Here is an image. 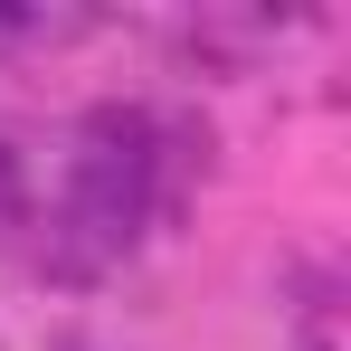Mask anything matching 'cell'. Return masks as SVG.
Wrapping results in <instances>:
<instances>
[{"label":"cell","mask_w":351,"mask_h":351,"mask_svg":"<svg viewBox=\"0 0 351 351\" xmlns=\"http://www.w3.org/2000/svg\"><path fill=\"white\" fill-rule=\"evenodd\" d=\"M199 152H209V133L162 105H86L76 152H66V209H58L66 266L133 256L152 237V219L180 199V180L199 171Z\"/></svg>","instance_id":"6da1fadb"},{"label":"cell","mask_w":351,"mask_h":351,"mask_svg":"<svg viewBox=\"0 0 351 351\" xmlns=\"http://www.w3.org/2000/svg\"><path fill=\"white\" fill-rule=\"evenodd\" d=\"M0 219H19V152L0 143Z\"/></svg>","instance_id":"7a4b0ae2"},{"label":"cell","mask_w":351,"mask_h":351,"mask_svg":"<svg viewBox=\"0 0 351 351\" xmlns=\"http://www.w3.org/2000/svg\"><path fill=\"white\" fill-rule=\"evenodd\" d=\"M304 351H332V342H304Z\"/></svg>","instance_id":"3957f363"}]
</instances>
